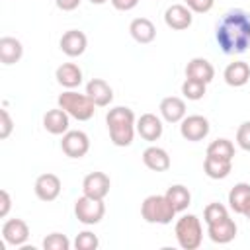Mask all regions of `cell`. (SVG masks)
<instances>
[{
    "mask_svg": "<svg viewBox=\"0 0 250 250\" xmlns=\"http://www.w3.org/2000/svg\"><path fill=\"white\" fill-rule=\"evenodd\" d=\"M61 148L68 158H82L90 150V139L84 131H66L61 139Z\"/></svg>",
    "mask_w": 250,
    "mask_h": 250,
    "instance_id": "ba28073f",
    "label": "cell"
},
{
    "mask_svg": "<svg viewBox=\"0 0 250 250\" xmlns=\"http://www.w3.org/2000/svg\"><path fill=\"white\" fill-rule=\"evenodd\" d=\"M86 94L98 107H105L113 102V90L104 78H92L86 84Z\"/></svg>",
    "mask_w": 250,
    "mask_h": 250,
    "instance_id": "e0dca14e",
    "label": "cell"
},
{
    "mask_svg": "<svg viewBox=\"0 0 250 250\" xmlns=\"http://www.w3.org/2000/svg\"><path fill=\"white\" fill-rule=\"evenodd\" d=\"M105 123H107L109 139L115 146H129L133 143L135 131H137V127H135L137 117L131 107H125V105L111 107L105 115Z\"/></svg>",
    "mask_w": 250,
    "mask_h": 250,
    "instance_id": "7a4b0ae2",
    "label": "cell"
},
{
    "mask_svg": "<svg viewBox=\"0 0 250 250\" xmlns=\"http://www.w3.org/2000/svg\"><path fill=\"white\" fill-rule=\"evenodd\" d=\"M174 234L184 250H197L203 242V227L195 215H182L176 221Z\"/></svg>",
    "mask_w": 250,
    "mask_h": 250,
    "instance_id": "5b68a950",
    "label": "cell"
},
{
    "mask_svg": "<svg viewBox=\"0 0 250 250\" xmlns=\"http://www.w3.org/2000/svg\"><path fill=\"white\" fill-rule=\"evenodd\" d=\"M143 162L152 172H166L170 168V154L162 146H146L143 150Z\"/></svg>",
    "mask_w": 250,
    "mask_h": 250,
    "instance_id": "d6986e66",
    "label": "cell"
},
{
    "mask_svg": "<svg viewBox=\"0 0 250 250\" xmlns=\"http://www.w3.org/2000/svg\"><path fill=\"white\" fill-rule=\"evenodd\" d=\"M232 170V160H223L215 156H205L203 162V172L211 180H225Z\"/></svg>",
    "mask_w": 250,
    "mask_h": 250,
    "instance_id": "d4e9b609",
    "label": "cell"
},
{
    "mask_svg": "<svg viewBox=\"0 0 250 250\" xmlns=\"http://www.w3.org/2000/svg\"><path fill=\"white\" fill-rule=\"evenodd\" d=\"M57 105L62 107L70 117L78 121H88L96 113V104L90 100L88 94H78L76 90H66L57 98Z\"/></svg>",
    "mask_w": 250,
    "mask_h": 250,
    "instance_id": "3957f363",
    "label": "cell"
},
{
    "mask_svg": "<svg viewBox=\"0 0 250 250\" xmlns=\"http://www.w3.org/2000/svg\"><path fill=\"white\" fill-rule=\"evenodd\" d=\"M209 119L203 117V115H186L182 121H180V135L186 139V141H191V143H197V141H203L207 135H209Z\"/></svg>",
    "mask_w": 250,
    "mask_h": 250,
    "instance_id": "52a82bcc",
    "label": "cell"
},
{
    "mask_svg": "<svg viewBox=\"0 0 250 250\" xmlns=\"http://www.w3.org/2000/svg\"><path fill=\"white\" fill-rule=\"evenodd\" d=\"M0 119H2L0 121V139H8L10 133H12V129H14V121H12L10 111L6 107L0 109Z\"/></svg>",
    "mask_w": 250,
    "mask_h": 250,
    "instance_id": "836d02e7",
    "label": "cell"
},
{
    "mask_svg": "<svg viewBox=\"0 0 250 250\" xmlns=\"http://www.w3.org/2000/svg\"><path fill=\"white\" fill-rule=\"evenodd\" d=\"M225 217H229V209L223 205V203H209L205 209H203V221L207 223V225H213V223H217V221H221V219H225Z\"/></svg>",
    "mask_w": 250,
    "mask_h": 250,
    "instance_id": "f546056e",
    "label": "cell"
},
{
    "mask_svg": "<svg viewBox=\"0 0 250 250\" xmlns=\"http://www.w3.org/2000/svg\"><path fill=\"white\" fill-rule=\"evenodd\" d=\"M215 0H186V6L193 12V14H205L213 8Z\"/></svg>",
    "mask_w": 250,
    "mask_h": 250,
    "instance_id": "e575fe53",
    "label": "cell"
},
{
    "mask_svg": "<svg viewBox=\"0 0 250 250\" xmlns=\"http://www.w3.org/2000/svg\"><path fill=\"white\" fill-rule=\"evenodd\" d=\"M74 215L82 225H98L104 215H105V205L104 199H96V197H88V195H80L74 201Z\"/></svg>",
    "mask_w": 250,
    "mask_h": 250,
    "instance_id": "8992f818",
    "label": "cell"
},
{
    "mask_svg": "<svg viewBox=\"0 0 250 250\" xmlns=\"http://www.w3.org/2000/svg\"><path fill=\"white\" fill-rule=\"evenodd\" d=\"M164 195L168 197V201L174 205V209H176L178 213L186 211V209L189 207V203H191V193H189V189H188L186 186H182V184L170 186Z\"/></svg>",
    "mask_w": 250,
    "mask_h": 250,
    "instance_id": "4316f807",
    "label": "cell"
},
{
    "mask_svg": "<svg viewBox=\"0 0 250 250\" xmlns=\"http://www.w3.org/2000/svg\"><path fill=\"white\" fill-rule=\"evenodd\" d=\"M2 238L10 246H23L29 238V227L23 219H8L2 225Z\"/></svg>",
    "mask_w": 250,
    "mask_h": 250,
    "instance_id": "8fae6325",
    "label": "cell"
},
{
    "mask_svg": "<svg viewBox=\"0 0 250 250\" xmlns=\"http://www.w3.org/2000/svg\"><path fill=\"white\" fill-rule=\"evenodd\" d=\"M111 2V6L115 8V10H119V12H129V10H133L137 4H139V0H109Z\"/></svg>",
    "mask_w": 250,
    "mask_h": 250,
    "instance_id": "8d00e7d4",
    "label": "cell"
},
{
    "mask_svg": "<svg viewBox=\"0 0 250 250\" xmlns=\"http://www.w3.org/2000/svg\"><path fill=\"white\" fill-rule=\"evenodd\" d=\"M43 248L45 250H68L70 248V240L62 232H51V234H47L43 238Z\"/></svg>",
    "mask_w": 250,
    "mask_h": 250,
    "instance_id": "4dcf8cb0",
    "label": "cell"
},
{
    "mask_svg": "<svg viewBox=\"0 0 250 250\" xmlns=\"http://www.w3.org/2000/svg\"><path fill=\"white\" fill-rule=\"evenodd\" d=\"M215 39L225 55H240L250 47V16L244 10H230L217 23Z\"/></svg>",
    "mask_w": 250,
    "mask_h": 250,
    "instance_id": "6da1fadb",
    "label": "cell"
},
{
    "mask_svg": "<svg viewBox=\"0 0 250 250\" xmlns=\"http://www.w3.org/2000/svg\"><path fill=\"white\" fill-rule=\"evenodd\" d=\"M176 213L166 195H148L141 205V217L150 225H170Z\"/></svg>",
    "mask_w": 250,
    "mask_h": 250,
    "instance_id": "277c9868",
    "label": "cell"
},
{
    "mask_svg": "<svg viewBox=\"0 0 250 250\" xmlns=\"http://www.w3.org/2000/svg\"><path fill=\"white\" fill-rule=\"evenodd\" d=\"M109 188H111V180L104 172H90L82 180V193L88 197L105 199V195L109 193Z\"/></svg>",
    "mask_w": 250,
    "mask_h": 250,
    "instance_id": "9c48e42d",
    "label": "cell"
},
{
    "mask_svg": "<svg viewBox=\"0 0 250 250\" xmlns=\"http://www.w3.org/2000/svg\"><path fill=\"white\" fill-rule=\"evenodd\" d=\"M207 92V84L205 82H199V80H193V78H186L184 84H182V94L186 100H191V102H197L205 96Z\"/></svg>",
    "mask_w": 250,
    "mask_h": 250,
    "instance_id": "f1b7e54d",
    "label": "cell"
},
{
    "mask_svg": "<svg viewBox=\"0 0 250 250\" xmlns=\"http://www.w3.org/2000/svg\"><path fill=\"white\" fill-rule=\"evenodd\" d=\"M158 109H160L162 119L168 121V123H180L186 117V102L182 98H178V96L162 98Z\"/></svg>",
    "mask_w": 250,
    "mask_h": 250,
    "instance_id": "ac0fdd59",
    "label": "cell"
},
{
    "mask_svg": "<svg viewBox=\"0 0 250 250\" xmlns=\"http://www.w3.org/2000/svg\"><path fill=\"white\" fill-rule=\"evenodd\" d=\"M90 2H92V4H96V6H100V4H105L107 0H90Z\"/></svg>",
    "mask_w": 250,
    "mask_h": 250,
    "instance_id": "ab89813d",
    "label": "cell"
},
{
    "mask_svg": "<svg viewBox=\"0 0 250 250\" xmlns=\"http://www.w3.org/2000/svg\"><path fill=\"white\" fill-rule=\"evenodd\" d=\"M248 197H250V184H246V182L234 184L230 188V191H229V207H230V211H234L236 215H242Z\"/></svg>",
    "mask_w": 250,
    "mask_h": 250,
    "instance_id": "484cf974",
    "label": "cell"
},
{
    "mask_svg": "<svg viewBox=\"0 0 250 250\" xmlns=\"http://www.w3.org/2000/svg\"><path fill=\"white\" fill-rule=\"evenodd\" d=\"M59 47H61V51L66 57L74 59V57L84 55V51L88 47V39H86L84 31H80V29H68V31L62 33V37L59 41Z\"/></svg>",
    "mask_w": 250,
    "mask_h": 250,
    "instance_id": "4fadbf2b",
    "label": "cell"
},
{
    "mask_svg": "<svg viewBox=\"0 0 250 250\" xmlns=\"http://www.w3.org/2000/svg\"><path fill=\"white\" fill-rule=\"evenodd\" d=\"M10 207H12L10 193H8L6 189H0V217H2V219L10 213Z\"/></svg>",
    "mask_w": 250,
    "mask_h": 250,
    "instance_id": "d590c367",
    "label": "cell"
},
{
    "mask_svg": "<svg viewBox=\"0 0 250 250\" xmlns=\"http://www.w3.org/2000/svg\"><path fill=\"white\" fill-rule=\"evenodd\" d=\"M186 78H193V80H199V82L209 84L215 78V68H213V64L207 59L195 57L186 66Z\"/></svg>",
    "mask_w": 250,
    "mask_h": 250,
    "instance_id": "ffe728a7",
    "label": "cell"
},
{
    "mask_svg": "<svg viewBox=\"0 0 250 250\" xmlns=\"http://www.w3.org/2000/svg\"><path fill=\"white\" fill-rule=\"evenodd\" d=\"M70 125V115L62 107H53L43 115V127L51 135H64Z\"/></svg>",
    "mask_w": 250,
    "mask_h": 250,
    "instance_id": "2e32d148",
    "label": "cell"
},
{
    "mask_svg": "<svg viewBox=\"0 0 250 250\" xmlns=\"http://www.w3.org/2000/svg\"><path fill=\"white\" fill-rule=\"evenodd\" d=\"M98 246H100V238L90 230H82L74 238V248L76 250H96Z\"/></svg>",
    "mask_w": 250,
    "mask_h": 250,
    "instance_id": "1f68e13d",
    "label": "cell"
},
{
    "mask_svg": "<svg viewBox=\"0 0 250 250\" xmlns=\"http://www.w3.org/2000/svg\"><path fill=\"white\" fill-rule=\"evenodd\" d=\"M55 78H57V82H59L62 88L74 90V88H78V86L82 84V70H80V66L74 64V62H62V64L55 70Z\"/></svg>",
    "mask_w": 250,
    "mask_h": 250,
    "instance_id": "44dd1931",
    "label": "cell"
},
{
    "mask_svg": "<svg viewBox=\"0 0 250 250\" xmlns=\"http://www.w3.org/2000/svg\"><path fill=\"white\" fill-rule=\"evenodd\" d=\"M242 215L250 221V197H248V201H246V205H244V211H242Z\"/></svg>",
    "mask_w": 250,
    "mask_h": 250,
    "instance_id": "f35d334b",
    "label": "cell"
},
{
    "mask_svg": "<svg viewBox=\"0 0 250 250\" xmlns=\"http://www.w3.org/2000/svg\"><path fill=\"white\" fill-rule=\"evenodd\" d=\"M191 21H193V12L186 4H172L164 12V23L170 29H176V31L188 29Z\"/></svg>",
    "mask_w": 250,
    "mask_h": 250,
    "instance_id": "7c38bea8",
    "label": "cell"
},
{
    "mask_svg": "<svg viewBox=\"0 0 250 250\" xmlns=\"http://www.w3.org/2000/svg\"><path fill=\"white\" fill-rule=\"evenodd\" d=\"M207 156L223 158V160H232L234 158V145L229 139H215L207 146Z\"/></svg>",
    "mask_w": 250,
    "mask_h": 250,
    "instance_id": "83f0119b",
    "label": "cell"
},
{
    "mask_svg": "<svg viewBox=\"0 0 250 250\" xmlns=\"http://www.w3.org/2000/svg\"><path fill=\"white\" fill-rule=\"evenodd\" d=\"M129 33L131 37L141 43V45H146V43H152L154 37H156V27L154 23L148 20V18H135L131 23H129Z\"/></svg>",
    "mask_w": 250,
    "mask_h": 250,
    "instance_id": "603a6c76",
    "label": "cell"
},
{
    "mask_svg": "<svg viewBox=\"0 0 250 250\" xmlns=\"http://www.w3.org/2000/svg\"><path fill=\"white\" fill-rule=\"evenodd\" d=\"M236 230L238 227L230 217H225L213 225H207V234L215 244H229L230 240H234Z\"/></svg>",
    "mask_w": 250,
    "mask_h": 250,
    "instance_id": "9a60e30c",
    "label": "cell"
},
{
    "mask_svg": "<svg viewBox=\"0 0 250 250\" xmlns=\"http://www.w3.org/2000/svg\"><path fill=\"white\" fill-rule=\"evenodd\" d=\"M21 57H23V45H21V41L16 39V37L4 35L0 39V61H2V64H6V66L16 64Z\"/></svg>",
    "mask_w": 250,
    "mask_h": 250,
    "instance_id": "cb8c5ba5",
    "label": "cell"
},
{
    "mask_svg": "<svg viewBox=\"0 0 250 250\" xmlns=\"http://www.w3.org/2000/svg\"><path fill=\"white\" fill-rule=\"evenodd\" d=\"M80 2H82V0H55L57 8L62 10V12H72V10H76V8L80 6Z\"/></svg>",
    "mask_w": 250,
    "mask_h": 250,
    "instance_id": "74e56055",
    "label": "cell"
},
{
    "mask_svg": "<svg viewBox=\"0 0 250 250\" xmlns=\"http://www.w3.org/2000/svg\"><path fill=\"white\" fill-rule=\"evenodd\" d=\"M137 133L141 135V139L148 141V143H154L162 137V131H164V125H162V119L154 113H143L139 119H137Z\"/></svg>",
    "mask_w": 250,
    "mask_h": 250,
    "instance_id": "5bb4252c",
    "label": "cell"
},
{
    "mask_svg": "<svg viewBox=\"0 0 250 250\" xmlns=\"http://www.w3.org/2000/svg\"><path fill=\"white\" fill-rule=\"evenodd\" d=\"M236 145L242 150L250 152V121L240 123V127L236 129Z\"/></svg>",
    "mask_w": 250,
    "mask_h": 250,
    "instance_id": "d6a6232c",
    "label": "cell"
},
{
    "mask_svg": "<svg viewBox=\"0 0 250 250\" xmlns=\"http://www.w3.org/2000/svg\"><path fill=\"white\" fill-rule=\"evenodd\" d=\"M61 178L57 176V174H51V172H47V174H41V176H37V180H35V186H33V191H35V195H37V199H41V201H55L59 195H61Z\"/></svg>",
    "mask_w": 250,
    "mask_h": 250,
    "instance_id": "30bf717a",
    "label": "cell"
},
{
    "mask_svg": "<svg viewBox=\"0 0 250 250\" xmlns=\"http://www.w3.org/2000/svg\"><path fill=\"white\" fill-rule=\"evenodd\" d=\"M223 78L229 86L240 88V86L248 84V80H250V64L244 62V61H234V62L227 64V68L223 72Z\"/></svg>",
    "mask_w": 250,
    "mask_h": 250,
    "instance_id": "7402d4cb",
    "label": "cell"
}]
</instances>
